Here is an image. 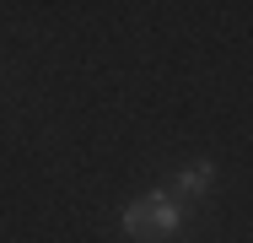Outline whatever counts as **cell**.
<instances>
[{"label": "cell", "mask_w": 253, "mask_h": 243, "mask_svg": "<svg viewBox=\"0 0 253 243\" xmlns=\"http://www.w3.org/2000/svg\"><path fill=\"white\" fill-rule=\"evenodd\" d=\"M124 233L135 243H162V238H178L183 233V200H172L167 189H151V194H135L124 205Z\"/></svg>", "instance_id": "cell-1"}, {"label": "cell", "mask_w": 253, "mask_h": 243, "mask_svg": "<svg viewBox=\"0 0 253 243\" xmlns=\"http://www.w3.org/2000/svg\"><path fill=\"white\" fill-rule=\"evenodd\" d=\"M215 184V162H189L183 173H172V200H200Z\"/></svg>", "instance_id": "cell-2"}]
</instances>
